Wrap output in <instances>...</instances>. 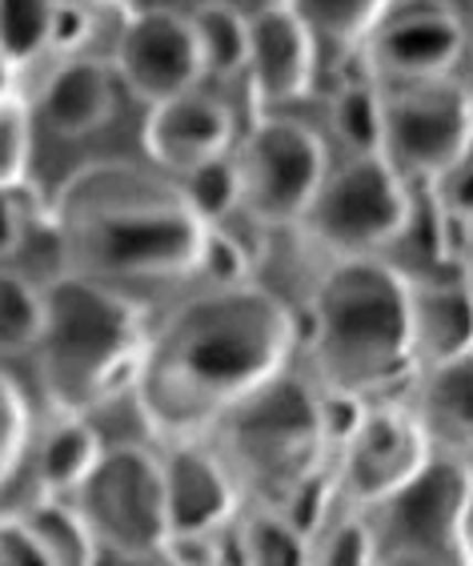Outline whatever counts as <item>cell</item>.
Masks as SVG:
<instances>
[{
    "mask_svg": "<svg viewBox=\"0 0 473 566\" xmlns=\"http://www.w3.org/2000/svg\"><path fill=\"white\" fill-rule=\"evenodd\" d=\"M430 189L445 218L470 226L473 221V157H465L462 165H453L450 174H441L438 181H430Z\"/></svg>",
    "mask_w": 473,
    "mask_h": 566,
    "instance_id": "e575fe53",
    "label": "cell"
},
{
    "mask_svg": "<svg viewBox=\"0 0 473 566\" xmlns=\"http://www.w3.org/2000/svg\"><path fill=\"white\" fill-rule=\"evenodd\" d=\"M236 120L221 97H209L201 88H189L181 97H169L161 105H149L140 145L157 169L172 177H185L204 161H217L233 153Z\"/></svg>",
    "mask_w": 473,
    "mask_h": 566,
    "instance_id": "2e32d148",
    "label": "cell"
},
{
    "mask_svg": "<svg viewBox=\"0 0 473 566\" xmlns=\"http://www.w3.org/2000/svg\"><path fill=\"white\" fill-rule=\"evenodd\" d=\"M33 157V113L21 101L0 105V189L24 186Z\"/></svg>",
    "mask_w": 473,
    "mask_h": 566,
    "instance_id": "4dcf8cb0",
    "label": "cell"
},
{
    "mask_svg": "<svg viewBox=\"0 0 473 566\" xmlns=\"http://www.w3.org/2000/svg\"><path fill=\"white\" fill-rule=\"evenodd\" d=\"M101 454H105V442H101L97 426L88 422V415H61L33 450L36 486L44 494H69L73 499L85 486L88 474L97 470Z\"/></svg>",
    "mask_w": 473,
    "mask_h": 566,
    "instance_id": "ffe728a7",
    "label": "cell"
},
{
    "mask_svg": "<svg viewBox=\"0 0 473 566\" xmlns=\"http://www.w3.org/2000/svg\"><path fill=\"white\" fill-rule=\"evenodd\" d=\"M73 499L97 534L101 558L161 563V551L169 543L161 454L145 447H105L97 470Z\"/></svg>",
    "mask_w": 473,
    "mask_h": 566,
    "instance_id": "ba28073f",
    "label": "cell"
},
{
    "mask_svg": "<svg viewBox=\"0 0 473 566\" xmlns=\"http://www.w3.org/2000/svg\"><path fill=\"white\" fill-rule=\"evenodd\" d=\"M65 0H0V53L12 69L41 61L56 49V24H61Z\"/></svg>",
    "mask_w": 473,
    "mask_h": 566,
    "instance_id": "cb8c5ba5",
    "label": "cell"
},
{
    "mask_svg": "<svg viewBox=\"0 0 473 566\" xmlns=\"http://www.w3.org/2000/svg\"><path fill=\"white\" fill-rule=\"evenodd\" d=\"M24 518L36 531L41 546L49 551L53 566H93L101 563V546L93 526L85 523V514L69 494H36L24 506Z\"/></svg>",
    "mask_w": 473,
    "mask_h": 566,
    "instance_id": "7402d4cb",
    "label": "cell"
},
{
    "mask_svg": "<svg viewBox=\"0 0 473 566\" xmlns=\"http://www.w3.org/2000/svg\"><path fill=\"white\" fill-rule=\"evenodd\" d=\"M329 125L349 153H381L386 142V93L369 76L345 81L329 101Z\"/></svg>",
    "mask_w": 473,
    "mask_h": 566,
    "instance_id": "d4e9b609",
    "label": "cell"
},
{
    "mask_svg": "<svg viewBox=\"0 0 473 566\" xmlns=\"http://www.w3.org/2000/svg\"><path fill=\"white\" fill-rule=\"evenodd\" d=\"M0 566H53L24 511L0 514Z\"/></svg>",
    "mask_w": 473,
    "mask_h": 566,
    "instance_id": "836d02e7",
    "label": "cell"
},
{
    "mask_svg": "<svg viewBox=\"0 0 473 566\" xmlns=\"http://www.w3.org/2000/svg\"><path fill=\"white\" fill-rule=\"evenodd\" d=\"M197 44H201L204 76L233 81L249 65V17L233 0H201L189 9Z\"/></svg>",
    "mask_w": 473,
    "mask_h": 566,
    "instance_id": "603a6c76",
    "label": "cell"
},
{
    "mask_svg": "<svg viewBox=\"0 0 473 566\" xmlns=\"http://www.w3.org/2000/svg\"><path fill=\"white\" fill-rule=\"evenodd\" d=\"M120 76L117 69L101 56H69L44 76L36 93V113L56 137L65 142H85L101 133L108 120L117 117Z\"/></svg>",
    "mask_w": 473,
    "mask_h": 566,
    "instance_id": "e0dca14e",
    "label": "cell"
},
{
    "mask_svg": "<svg viewBox=\"0 0 473 566\" xmlns=\"http://www.w3.org/2000/svg\"><path fill=\"white\" fill-rule=\"evenodd\" d=\"M189 197V206L197 209V218L204 226H225V218L233 209H241V174H236V157L225 153L217 161H204L197 169H189L185 177H177Z\"/></svg>",
    "mask_w": 473,
    "mask_h": 566,
    "instance_id": "f1b7e54d",
    "label": "cell"
},
{
    "mask_svg": "<svg viewBox=\"0 0 473 566\" xmlns=\"http://www.w3.org/2000/svg\"><path fill=\"white\" fill-rule=\"evenodd\" d=\"M29 193H33L29 186L0 189V265L17 262L33 238V229L41 226V213Z\"/></svg>",
    "mask_w": 473,
    "mask_h": 566,
    "instance_id": "1f68e13d",
    "label": "cell"
},
{
    "mask_svg": "<svg viewBox=\"0 0 473 566\" xmlns=\"http://www.w3.org/2000/svg\"><path fill=\"white\" fill-rule=\"evenodd\" d=\"M313 563L325 566H369L377 563L374 523L361 506H337L325 526L313 534Z\"/></svg>",
    "mask_w": 473,
    "mask_h": 566,
    "instance_id": "83f0119b",
    "label": "cell"
},
{
    "mask_svg": "<svg viewBox=\"0 0 473 566\" xmlns=\"http://www.w3.org/2000/svg\"><path fill=\"white\" fill-rule=\"evenodd\" d=\"M149 342L145 310L125 290L85 273H56L44 285L36 381L53 415H93L137 381Z\"/></svg>",
    "mask_w": 473,
    "mask_h": 566,
    "instance_id": "277c9868",
    "label": "cell"
},
{
    "mask_svg": "<svg viewBox=\"0 0 473 566\" xmlns=\"http://www.w3.org/2000/svg\"><path fill=\"white\" fill-rule=\"evenodd\" d=\"M197 277H204V285L249 282V250L229 233L225 226H209V241H204Z\"/></svg>",
    "mask_w": 473,
    "mask_h": 566,
    "instance_id": "d6a6232c",
    "label": "cell"
},
{
    "mask_svg": "<svg viewBox=\"0 0 473 566\" xmlns=\"http://www.w3.org/2000/svg\"><path fill=\"white\" fill-rule=\"evenodd\" d=\"M386 93L381 153L413 186H430L453 165L473 157V97L453 76L401 81Z\"/></svg>",
    "mask_w": 473,
    "mask_h": 566,
    "instance_id": "30bf717a",
    "label": "cell"
},
{
    "mask_svg": "<svg viewBox=\"0 0 473 566\" xmlns=\"http://www.w3.org/2000/svg\"><path fill=\"white\" fill-rule=\"evenodd\" d=\"M366 49L374 73L386 76L389 85L433 81V76H453V65L465 53V29L445 4H409L398 12L389 9Z\"/></svg>",
    "mask_w": 473,
    "mask_h": 566,
    "instance_id": "5bb4252c",
    "label": "cell"
},
{
    "mask_svg": "<svg viewBox=\"0 0 473 566\" xmlns=\"http://www.w3.org/2000/svg\"><path fill=\"white\" fill-rule=\"evenodd\" d=\"M470 470H473V454H470Z\"/></svg>",
    "mask_w": 473,
    "mask_h": 566,
    "instance_id": "ab89813d",
    "label": "cell"
},
{
    "mask_svg": "<svg viewBox=\"0 0 473 566\" xmlns=\"http://www.w3.org/2000/svg\"><path fill=\"white\" fill-rule=\"evenodd\" d=\"M44 329V285L29 273L0 270V354L17 358L36 349Z\"/></svg>",
    "mask_w": 473,
    "mask_h": 566,
    "instance_id": "4316f807",
    "label": "cell"
},
{
    "mask_svg": "<svg viewBox=\"0 0 473 566\" xmlns=\"http://www.w3.org/2000/svg\"><path fill=\"white\" fill-rule=\"evenodd\" d=\"M169 534H217L236 523L245 491L233 479L221 450L201 447V438L169 442L161 454Z\"/></svg>",
    "mask_w": 473,
    "mask_h": 566,
    "instance_id": "9a60e30c",
    "label": "cell"
},
{
    "mask_svg": "<svg viewBox=\"0 0 473 566\" xmlns=\"http://www.w3.org/2000/svg\"><path fill=\"white\" fill-rule=\"evenodd\" d=\"M241 209L261 226H302L329 174V149L297 117H261L233 149Z\"/></svg>",
    "mask_w": 473,
    "mask_h": 566,
    "instance_id": "9c48e42d",
    "label": "cell"
},
{
    "mask_svg": "<svg viewBox=\"0 0 473 566\" xmlns=\"http://www.w3.org/2000/svg\"><path fill=\"white\" fill-rule=\"evenodd\" d=\"M12 73H17V69H12V61L0 53V105H4V101H12L9 97V93H12Z\"/></svg>",
    "mask_w": 473,
    "mask_h": 566,
    "instance_id": "8d00e7d4",
    "label": "cell"
},
{
    "mask_svg": "<svg viewBox=\"0 0 473 566\" xmlns=\"http://www.w3.org/2000/svg\"><path fill=\"white\" fill-rule=\"evenodd\" d=\"M430 458L433 442L413 406H401L393 398L366 402L354 430L341 438V447L334 454L341 502L369 511L393 491H401Z\"/></svg>",
    "mask_w": 473,
    "mask_h": 566,
    "instance_id": "8fae6325",
    "label": "cell"
},
{
    "mask_svg": "<svg viewBox=\"0 0 473 566\" xmlns=\"http://www.w3.org/2000/svg\"><path fill=\"white\" fill-rule=\"evenodd\" d=\"M297 317L257 282L204 285L149 329L133 402L149 434L189 442L213 434L221 418L297 354Z\"/></svg>",
    "mask_w": 473,
    "mask_h": 566,
    "instance_id": "6da1fadb",
    "label": "cell"
},
{
    "mask_svg": "<svg viewBox=\"0 0 473 566\" xmlns=\"http://www.w3.org/2000/svg\"><path fill=\"white\" fill-rule=\"evenodd\" d=\"M213 434L245 499L265 506H285L337 454L325 390L293 370L236 402Z\"/></svg>",
    "mask_w": 473,
    "mask_h": 566,
    "instance_id": "5b68a950",
    "label": "cell"
},
{
    "mask_svg": "<svg viewBox=\"0 0 473 566\" xmlns=\"http://www.w3.org/2000/svg\"><path fill=\"white\" fill-rule=\"evenodd\" d=\"M317 36L290 0L261 4L249 17V88L261 105H297L317 81Z\"/></svg>",
    "mask_w": 473,
    "mask_h": 566,
    "instance_id": "4fadbf2b",
    "label": "cell"
},
{
    "mask_svg": "<svg viewBox=\"0 0 473 566\" xmlns=\"http://www.w3.org/2000/svg\"><path fill=\"white\" fill-rule=\"evenodd\" d=\"M425 434L441 454H473V349L462 358L421 366L413 398Z\"/></svg>",
    "mask_w": 473,
    "mask_h": 566,
    "instance_id": "d6986e66",
    "label": "cell"
},
{
    "mask_svg": "<svg viewBox=\"0 0 473 566\" xmlns=\"http://www.w3.org/2000/svg\"><path fill=\"white\" fill-rule=\"evenodd\" d=\"M290 4L302 12L313 36L334 49L366 44L393 9V0H290Z\"/></svg>",
    "mask_w": 473,
    "mask_h": 566,
    "instance_id": "484cf974",
    "label": "cell"
},
{
    "mask_svg": "<svg viewBox=\"0 0 473 566\" xmlns=\"http://www.w3.org/2000/svg\"><path fill=\"white\" fill-rule=\"evenodd\" d=\"M377 538V563L398 566H470V514H473V470L470 458L441 454L413 479L369 506Z\"/></svg>",
    "mask_w": 473,
    "mask_h": 566,
    "instance_id": "8992f818",
    "label": "cell"
},
{
    "mask_svg": "<svg viewBox=\"0 0 473 566\" xmlns=\"http://www.w3.org/2000/svg\"><path fill=\"white\" fill-rule=\"evenodd\" d=\"M113 69L120 76V88L145 105H161L197 88V81L204 76V61L189 12L169 4L137 9L117 36Z\"/></svg>",
    "mask_w": 473,
    "mask_h": 566,
    "instance_id": "7c38bea8",
    "label": "cell"
},
{
    "mask_svg": "<svg viewBox=\"0 0 473 566\" xmlns=\"http://www.w3.org/2000/svg\"><path fill=\"white\" fill-rule=\"evenodd\" d=\"M409 314L418 366H438L473 349V282L462 270L453 277H409Z\"/></svg>",
    "mask_w": 473,
    "mask_h": 566,
    "instance_id": "ac0fdd59",
    "label": "cell"
},
{
    "mask_svg": "<svg viewBox=\"0 0 473 566\" xmlns=\"http://www.w3.org/2000/svg\"><path fill=\"white\" fill-rule=\"evenodd\" d=\"M236 558L253 566H305L313 563V538L293 523L281 506L253 502V511H241L229 526Z\"/></svg>",
    "mask_w": 473,
    "mask_h": 566,
    "instance_id": "44dd1931",
    "label": "cell"
},
{
    "mask_svg": "<svg viewBox=\"0 0 473 566\" xmlns=\"http://www.w3.org/2000/svg\"><path fill=\"white\" fill-rule=\"evenodd\" d=\"M53 229L65 270L117 290L189 282L209 241L181 181L137 161H93L69 174Z\"/></svg>",
    "mask_w": 473,
    "mask_h": 566,
    "instance_id": "7a4b0ae2",
    "label": "cell"
},
{
    "mask_svg": "<svg viewBox=\"0 0 473 566\" xmlns=\"http://www.w3.org/2000/svg\"><path fill=\"white\" fill-rule=\"evenodd\" d=\"M88 4H117V0H88Z\"/></svg>",
    "mask_w": 473,
    "mask_h": 566,
    "instance_id": "f35d334b",
    "label": "cell"
},
{
    "mask_svg": "<svg viewBox=\"0 0 473 566\" xmlns=\"http://www.w3.org/2000/svg\"><path fill=\"white\" fill-rule=\"evenodd\" d=\"M465 546H470V563H473V514H470V538H465Z\"/></svg>",
    "mask_w": 473,
    "mask_h": 566,
    "instance_id": "74e56055",
    "label": "cell"
},
{
    "mask_svg": "<svg viewBox=\"0 0 473 566\" xmlns=\"http://www.w3.org/2000/svg\"><path fill=\"white\" fill-rule=\"evenodd\" d=\"M458 265H462V273L473 282V221L462 229V250H458Z\"/></svg>",
    "mask_w": 473,
    "mask_h": 566,
    "instance_id": "d590c367",
    "label": "cell"
},
{
    "mask_svg": "<svg viewBox=\"0 0 473 566\" xmlns=\"http://www.w3.org/2000/svg\"><path fill=\"white\" fill-rule=\"evenodd\" d=\"M313 381L377 402L418 378L409 277L386 258H334L309 302Z\"/></svg>",
    "mask_w": 473,
    "mask_h": 566,
    "instance_id": "3957f363",
    "label": "cell"
},
{
    "mask_svg": "<svg viewBox=\"0 0 473 566\" xmlns=\"http://www.w3.org/2000/svg\"><path fill=\"white\" fill-rule=\"evenodd\" d=\"M33 447V410L21 386L0 370V491L17 479L24 454Z\"/></svg>",
    "mask_w": 473,
    "mask_h": 566,
    "instance_id": "f546056e",
    "label": "cell"
},
{
    "mask_svg": "<svg viewBox=\"0 0 473 566\" xmlns=\"http://www.w3.org/2000/svg\"><path fill=\"white\" fill-rule=\"evenodd\" d=\"M413 181L386 153H349L329 165L302 226L334 258H374L413 229Z\"/></svg>",
    "mask_w": 473,
    "mask_h": 566,
    "instance_id": "52a82bcc",
    "label": "cell"
}]
</instances>
